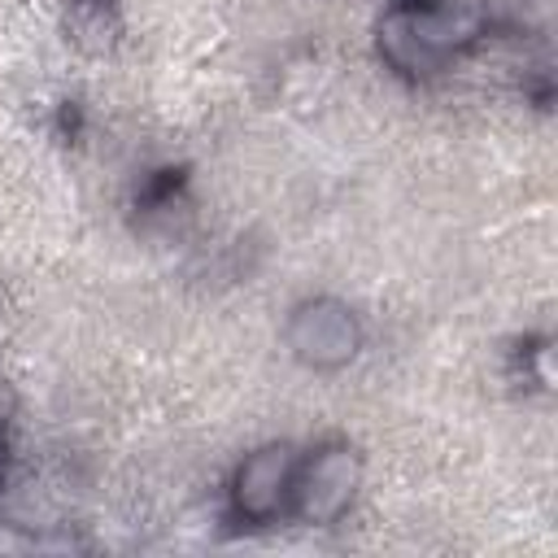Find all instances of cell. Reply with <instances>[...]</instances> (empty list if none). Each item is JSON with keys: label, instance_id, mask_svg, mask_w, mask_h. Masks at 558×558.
Masks as SVG:
<instances>
[{"label": "cell", "instance_id": "obj_1", "mask_svg": "<svg viewBox=\"0 0 558 558\" xmlns=\"http://www.w3.org/2000/svg\"><path fill=\"white\" fill-rule=\"evenodd\" d=\"M480 31L475 4L462 0H414L384 22V52L405 70H432Z\"/></svg>", "mask_w": 558, "mask_h": 558}, {"label": "cell", "instance_id": "obj_2", "mask_svg": "<svg viewBox=\"0 0 558 558\" xmlns=\"http://www.w3.org/2000/svg\"><path fill=\"white\" fill-rule=\"evenodd\" d=\"M296 471H301V462L292 458L288 445L257 449V453L244 458V466L235 471V484H231L235 510H240L244 519H253V523H266V519L283 514V510L292 506Z\"/></svg>", "mask_w": 558, "mask_h": 558}, {"label": "cell", "instance_id": "obj_3", "mask_svg": "<svg viewBox=\"0 0 558 558\" xmlns=\"http://www.w3.org/2000/svg\"><path fill=\"white\" fill-rule=\"evenodd\" d=\"M357 488V458L353 449L336 445L314 453L301 471H296V488H292V506L310 519V523H336Z\"/></svg>", "mask_w": 558, "mask_h": 558}, {"label": "cell", "instance_id": "obj_4", "mask_svg": "<svg viewBox=\"0 0 558 558\" xmlns=\"http://www.w3.org/2000/svg\"><path fill=\"white\" fill-rule=\"evenodd\" d=\"M292 344L305 362L314 366H336L344 357H353V344H357V327L353 318L340 310V305H305L292 323Z\"/></svg>", "mask_w": 558, "mask_h": 558}, {"label": "cell", "instance_id": "obj_5", "mask_svg": "<svg viewBox=\"0 0 558 558\" xmlns=\"http://www.w3.org/2000/svg\"><path fill=\"white\" fill-rule=\"evenodd\" d=\"M0 462H4V449H0Z\"/></svg>", "mask_w": 558, "mask_h": 558}]
</instances>
